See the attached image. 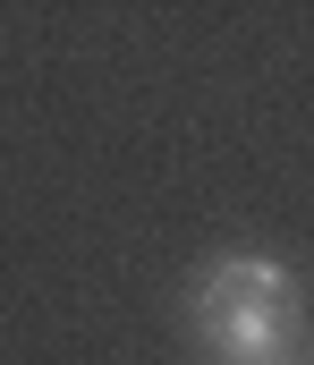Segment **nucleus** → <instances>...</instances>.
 Here are the masks:
<instances>
[{"mask_svg": "<svg viewBox=\"0 0 314 365\" xmlns=\"http://www.w3.org/2000/svg\"><path fill=\"white\" fill-rule=\"evenodd\" d=\"M187 314H196V331L221 365H289L298 323H306L298 272L281 255H212L187 289Z\"/></svg>", "mask_w": 314, "mask_h": 365, "instance_id": "f257e3e1", "label": "nucleus"}, {"mask_svg": "<svg viewBox=\"0 0 314 365\" xmlns=\"http://www.w3.org/2000/svg\"><path fill=\"white\" fill-rule=\"evenodd\" d=\"M289 365H314V357H289Z\"/></svg>", "mask_w": 314, "mask_h": 365, "instance_id": "f03ea898", "label": "nucleus"}]
</instances>
